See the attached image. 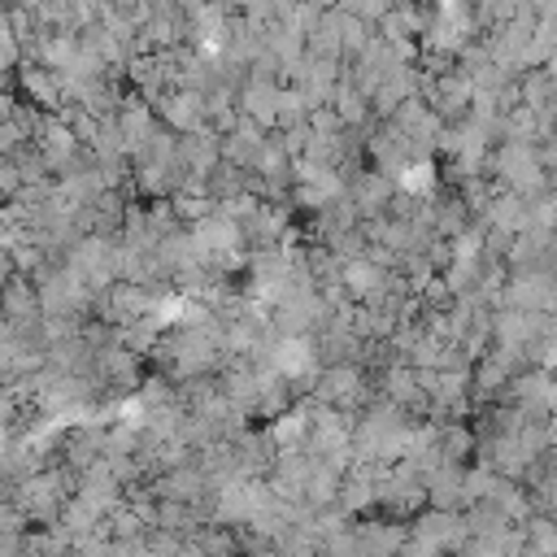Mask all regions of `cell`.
Instances as JSON below:
<instances>
[{"label":"cell","instance_id":"7a4b0ae2","mask_svg":"<svg viewBox=\"0 0 557 557\" xmlns=\"http://www.w3.org/2000/svg\"><path fill=\"white\" fill-rule=\"evenodd\" d=\"M161 117H165L174 131H187V135H191V131L205 122V104H200L196 91H174V96L161 100Z\"/></svg>","mask_w":557,"mask_h":557},{"label":"cell","instance_id":"6da1fadb","mask_svg":"<svg viewBox=\"0 0 557 557\" xmlns=\"http://www.w3.org/2000/svg\"><path fill=\"white\" fill-rule=\"evenodd\" d=\"M57 479H30L22 492H17V505H22V513L26 518H35V522H48V518H57V509H61V487H52Z\"/></svg>","mask_w":557,"mask_h":557},{"label":"cell","instance_id":"3957f363","mask_svg":"<svg viewBox=\"0 0 557 557\" xmlns=\"http://www.w3.org/2000/svg\"><path fill=\"white\" fill-rule=\"evenodd\" d=\"M344 287H348L352 296H374V292L383 287V270H379L374 261H366V257H352V261L344 265Z\"/></svg>","mask_w":557,"mask_h":557}]
</instances>
